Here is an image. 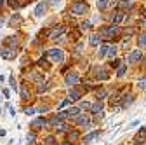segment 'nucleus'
<instances>
[{"mask_svg": "<svg viewBox=\"0 0 146 145\" xmlns=\"http://www.w3.org/2000/svg\"><path fill=\"white\" fill-rule=\"evenodd\" d=\"M45 54H47V58H49L52 63H63V60H64V52H63V49H58V47L49 49Z\"/></svg>", "mask_w": 146, "mask_h": 145, "instance_id": "obj_1", "label": "nucleus"}, {"mask_svg": "<svg viewBox=\"0 0 146 145\" xmlns=\"http://www.w3.org/2000/svg\"><path fill=\"white\" fill-rule=\"evenodd\" d=\"M71 12H73V14H77V16L85 14V12H87V4L82 2V0H77V2L71 5Z\"/></svg>", "mask_w": 146, "mask_h": 145, "instance_id": "obj_2", "label": "nucleus"}, {"mask_svg": "<svg viewBox=\"0 0 146 145\" xmlns=\"http://www.w3.org/2000/svg\"><path fill=\"white\" fill-rule=\"evenodd\" d=\"M117 33H118V26H117V25L103 28V37H104V39H113Z\"/></svg>", "mask_w": 146, "mask_h": 145, "instance_id": "obj_3", "label": "nucleus"}, {"mask_svg": "<svg viewBox=\"0 0 146 145\" xmlns=\"http://www.w3.org/2000/svg\"><path fill=\"white\" fill-rule=\"evenodd\" d=\"M75 122H77L78 126H85V128H90V126H92V122H90L84 114H80L78 117H75Z\"/></svg>", "mask_w": 146, "mask_h": 145, "instance_id": "obj_4", "label": "nucleus"}, {"mask_svg": "<svg viewBox=\"0 0 146 145\" xmlns=\"http://www.w3.org/2000/svg\"><path fill=\"white\" fill-rule=\"evenodd\" d=\"M141 58H143V52H141L139 49H134V51L129 54V63H137Z\"/></svg>", "mask_w": 146, "mask_h": 145, "instance_id": "obj_5", "label": "nucleus"}, {"mask_svg": "<svg viewBox=\"0 0 146 145\" xmlns=\"http://www.w3.org/2000/svg\"><path fill=\"white\" fill-rule=\"evenodd\" d=\"M78 81H80V77L77 74H68L66 75V84L68 86H75V84H78Z\"/></svg>", "mask_w": 146, "mask_h": 145, "instance_id": "obj_6", "label": "nucleus"}, {"mask_svg": "<svg viewBox=\"0 0 146 145\" xmlns=\"http://www.w3.org/2000/svg\"><path fill=\"white\" fill-rule=\"evenodd\" d=\"M45 11H47V4H45V2H40L38 5L35 7V16H38V17H40V16L45 14Z\"/></svg>", "mask_w": 146, "mask_h": 145, "instance_id": "obj_7", "label": "nucleus"}, {"mask_svg": "<svg viewBox=\"0 0 146 145\" xmlns=\"http://www.w3.org/2000/svg\"><path fill=\"white\" fill-rule=\"evenodd\" d=\"M64 30H66L64 26H56V28H54V30L49 33V37H50V39H56V37H59V35L64 33Z\"/></svg>", "mask_w": 146, "mask_h": 145, "instance_id": "obj_8", "label": "nucleus"}, {"mask_svg": "<svg viewBox=\"0 0 146 145\" xmlns=\"http://www.w3.org/2000/svg\"><path fill=\"white\" fill-rule=\"evenodd\" d=\"M14 56H16V51L14 49H7V47L2 49V58L4 60H12Z\"/></svg>", "mask_w": 146, "mask_h": 145, "instance_id": "obj_9", "label": "nucleus"}, {"mask_svg": "<svg viewBox=\"0 0 146 145\" xmlns=\"http://www.w3.org/2000/svg\"><path fill=\"white\" fill-rule=\"evenodd\" d=\"M90 110H92V114H96V115H99V117H103V103L101 101H98L96 105H92V107H90Z\"/></svg>", "mask_w": 146, "mask_h": 145, "instance_id": "obj_10", "label": "nucleus"}, {"mask_svg": "<svg viewBox=\"0 0 146 145\" xmlns=\"http://www.w3.org/2000/svg\"><path fill=\"white\" fill-rule=\"evenodd\" d=\"M45 124H47V121H45L44 117H38L36 121L31 122V128H33V130H38V128H42V126H45Z\"/></svg>", "mask_w": 146, "mask_h": 145, "instance_id": "obj_11", "label": "nucleus"}, {"mask_svg": "<svg viewBox=\"0 0 146 145\" xmlns=\"http://www.w3.org/2000/svg\"><path fill=\"white\" fill-rule=\"evenodd\" d=\"M111 4H113L111 0H98V9L99 11H104V9H108Z\"/></svg>", "mask_w": 146, "mask_h": 145, "instance_id": "obj_12", "label": "nucleus"}, {"mask_svg": "<svg viewBox=\"0 0 146 145\" xmlns=\"http://www.w3.org/2000/svg\"><path fill=\"white\" fill-rule=\"evenodd\" d=\"M89 42H90V46H99V44H101V35H98V33H94V35H90V39H89Z\"/></svg>", "mask_w": 146, "mask_h": 145, "instance_id": "obj_13", "label": "nucleus"}, {"mask_svg": "<svg viewBox=\"0 0 146 145\" xmlns=\"http://www.w3.org/2000/svg\"><path fill=\"white\" fill-rule=\"evenodd\" d=\"M80 96H82V93L78 91V89L73 87L71 91H70V98H68V100H70V101H71V100H80Z\"/></svg>", "mask_w": 146, "mask_h": 145, "instance_id": "obj_14", "label": "nucleus"}, {"mask_svg": "<svg viewBox=\"0 0 146 145\" xmlns=\"http://www.w3.org/2000/svg\"><path fill=\"white\" fill-rule=\"evenodd\" d=\"M96 77H98V79H101V81H106L110 75H108V72H106L104 68H99V70L96 72Z\"/></svg>", "mask_w": 146, "mask_h": 145, "instance_id": "obj_15", "label": "nucleus"}, {"mask_svg": "<svg viewBox=\"0 0 146 145\" xmlns=\"http://www.w3.org/2000/svg\"><path fill=\"white\" fill-rule=\"evenodd\" d=\"M99 131H92V133H89L87 136H85V143H89V142H94L96 138H99Z\"/></svg>", "mask_w": 146, "mask_h": 145, "instance_id": "obj_16", "label": "nucleus"}, {"mask_svg": "<svg viewBox=\"0 0 146 145\" xmlns=\"http://www.w3.org/2000/svg\"><path fill=\"white\" fill-rule=\"evenodd\" d=\"M68 112H70V117H78L80 115V108L78 107H71V108H68Z\"/></svg>", "mask_w": 146, "mask_h": 145, "instance_id": "obj_17", "label": "nucleus"}, {"mask_svg": "<svg viewBox=\"0 0 146 145\" xmlns=\"http://www.w3.org/2000/svg\"><path fill=\"white\" fill-rule=\"evenodd\" d=\"M123 17H125V14H123V12H117V14H115V17H113V21H115V25L122 23V21H123Z\"/></svg>", "mask_w": 146, "mask_h": 145, "instance_id": "obj_18", "label": "nucleus"}, {"mask_svg": "<svg viewBox=\"0 0 146 145\" xmlns=\"http://www.w3.org/2000/svg\"><path fill=\"white\" fill-rule=\"evenodd\" d=\"M68 138H70V142H75V140H78V138H80V133H78V131H70Z\"/></svg>", "mask_w": 146, "mask_h": 145, "instance_id": "obj_19", "label": "nucleus"}, {"mask_svg": "<svg viewBox=\"0 0 146 145\" xmlns=\"http://www.w3.org/2000/svg\"><path fill=\"white\" fill-rule=\"evenodd\" d=\"M115 56H117V47H110V49H108V54H106V58H111V60H113Z\"/></svg>", "mask_w": 146, "mask_h": 145, "instance_id": "obj_20", "label": "nucleus"}, {"mask_svg": "<svg viewBox=\"0 0 146 145\" xmlns=\"http://www.w3.org/2000/svg\"><path fill=\"white\" fill-rule=\"evenodd\" d=\"M21 98H23V100H28V98H30V93H28V89H26L25 86H21Z\"/></svg>", "mask_w": 146, "mask_h": 145, "instance_id": "obj_21", "label": "nucleus"}, {"mask_svg": "<svg viewBox=\"0 0 146 145\" xmlns=\"http://www.w3.org/2000/svg\"><path fill=\"white\" fill-rule=\"evenodd\" d=\"M120 7H122V9H131V7H132V2H129V0H122V2H120Z\"/></svg>", "mask_w": 146, "mask_h": 145, "instance_id": "obj_22", "label": "nucleus"}, {"mask_svg": "<svg viewBox=\"0 0 146 145\" xmlns=\"http://www.w3.org/2000/svg\"><path fill=\"white\" fill-rule=\"evenodd\" d=\"M68 117H70V112H68V110H64V112L58 114V119H59V121H66Z\"/></svg>", "mask_w": 146, "mask_h": 145, "instance_id": "obj_23", "label": "nucleus"}, {"mask_svg": "<svg viewBox=\"0 0 146 145\" xmlns=\"http://www.w3.org/2000/svg\"><path fill=\"white\" fill-rule=\"evenodd\" d=\"M125 70H127V66H125V65H120V66H118V72H117V75H118V77H123V75H125Z\"/></svg>", "mask_w": 146, "mask_h": 145, "instance_id": "obj_24", "label": "nucleus"}, {"mask_svg": "<svg viewBox=\"0 0 146 145\" xmlns=\"http://www.w3.org/2000/svg\"><path fill=\"white\" fill-rule=\"evenodd\" d=\"M108 49H110L108 46H103V47L99 49V56H101V58H106V54H108Z\"/></svg>", "mask_w": 146, "mask_h": 145, "instance_id": "obj_25", "label": "nucleus"}, {"mask_svg": "<svg viewBox=\"0 0 146 145\" xmlns=\"http://www.w3.org/2000/svg\"><path fill=\"white\" fill-rule=\"evenodd\" d=\"M26 143H28V145H35V135H33V133H31V135L28 133V136H26Z\"/></svg>", "mask_w": 146, "mask_h": 145, "instance_id": "obj_26", "label": "nucleus"}, {"mask_svg": "<svg viewBox=\"0 0 146 145\" xmlns=\"http://www.w3.org/2000/svg\"><path fill=\"white\" fill-rule=\"evenodd\" d=\"M21 23V16H12V19H11V25H19Z\"/></svg>", "mask_w": 146, "mask_h": 145, "instance_id": "obj_27", "label": "nucleus"}, {"mask_svg": "<svg viewBox=\"0 0 146 145\" xmlns=\"http://www.w3.org/2000/svg\"><path fill=\"white\" fill-rule=\"evenodd\" d=\"M54 143H56V138L54 136H47L45 138V145H54Z\"/></svg>", "mask_w": 146, "mask_h": 145, "instance_id": "obj_28", "label": "nucleus"}, {"mask_svg": "<svg viewBox=\"0 0 146 145\" xmlns=\"http://www.w3.org/2000/svg\"><path fill=\"white\" fill-rule=\"evenodd\" d=\"M136 143H137V145H144V143H146V136H141V135H139L137 140H136Z\"/></svg>", "mask_w": 146, "mask_h": 145, "instance_id": "obj_29", "label": "nucleus"}, {"mask_svg": "<svg viewBox=\"0 0 146 145\" xmlns=\"http://www.w3.org/2000/svg\"><path fill=\"white\" fill-rule=\"evenodd\" d=\"M139 46H146V33L139 35Z\"/></svg>", "mask_w": 146, "mask_h": 145, "instance_id": "obj_30", "label": "nucleus"}, {"mask_svg": "<svg viewBox=\"0 0 146 145\" xmlns=\"http://www.w3.org/2000/svg\"><path fill=\"white\" fill-rule=\"evenodd\" d=\"M106 95H108V93L104 91V89H101V91L98 93V101H99V100H103V98H106Z\"/></svg>", "mask_w": 146, "mask_h": 145, "instance_id": "obj_31", "label": "nucleus"}, {"mask_svg": "<svg viewBox=\"0 0 146 145\" xmlns=\"http://www.w3.org/2000/svg\"><path fill=\"white\" fill-rule=\"evenodd\" d=\"M38 65H40L42 68H49V66H50V65H49V61H45V60H40V61H38Z\"/></svg>", "mask_w": 146, "mask_h": 145, "instance_id": "obj_32", "label": "nucleus"}, {"mask_svg": "<svg viewBox=\"0 0 146 145\" xmlns=\"http://www.w3.org/2000/svg\"><path fill=\"white\" fill-rule=\"evenodd\" d=\"M35 112H36V108H26V110H25V114H26V115H33Z\"/></svg>", "mask_w": 146, "mask_h": 145, "instance_id": "obj_33", "label": "nucleus"}, {"mask_svg": "<svg viewBox=\"0 0 146 145\" xmlns=\"http://www.w3.org/2000/svg\"><path fill=\"white\" fill-rule=\"evenodd\" d=\"M31 79H33V81H36V82H40V81H42V77H40L38 74H33V75H31Z\"/></svg>", "mask_w": 146, "mask_h": 145, "instance_id": "obj_34", "label": "nucleus"}, {"mask_svg": "<svg viewBox=\"0 0 146 145\" xmlns=\"http://www.w3.org/2000/svg\"><path fill=\"white\" fill-rule=\"evenodd\" d=\"M9 5H11L12 9H16V7H17V0H9Z\"/></svg>", "mask_w": 146, "mask_h": 145, "instance_id": "obj_35", "label": "nucleus"}, {"mask_svg": "<svg viewBox=\"0 0 146 145\" xmlns=\"http://www.w3.org/2000/svg\"><path fill=\"white\" fill-rule=\"evenodd\" d=\"M80 108H90V103H87V101H84V103L80 105Z\"/></svg>", "mask_w": 146, "mask_h": 145, "instance_id": "obj_36", "label": "nucleus"}, {"mask_svg": "<svg viewBox=\"0 0 146 145\" xmlns=\"http://www.w3.org/2000/svg\"><path fill=\"white\" fill-rule=\"evenodd\" d=\"M47 87H49V86H47V84H44V86H38V91H40V93H42V91H45V89H47Z\"/></svg>", "mask_w": 146, "mask_h": 145, "instance_id": "obj_37", "label": "nucleus"}, {"mask_svg": "<svg viewBox=\"0 0 146 145\" xmlns=\"http://www.w3.org/2000/svg\"><path fill=\"white\" fill-rule=\"evenodd\" d=\"M139 86H141V87H146V79H141V81H139Z\"/></svg>", "mask_w": 146, "mask_h": 145, "instance_id": "obj_38", "label": "nucleus"}, {"mask_svg": "<svg viewBox=\"0 0 146 145\" xmlns=\"http://www.w3.org/2000/svg\"><path fill=\"white\" fill-rule=\"evenodd\" d=\"M137 122H139V121H134V122H131V124H129V128H134V126H137Z\"/></svg>", "mask_w": 146, "mask_h": 145, "instance_id": "obj_39", "label": "nucleus"}, {"mask_svg": "<svg viewBox=\"0 0 146 145\" xmlns=\"http://www.w3.org/2000/svg\"><path fill=\"white\" fill-rule=\"evenodd\" d=\"M89 26H90V23H89V21H87V23H82V28H89Z\"/></svg>", "mask_w": 146, "mask_h": 145, "instance_id": "obj_40", "label": "nucleus"}, {"mask_svg": "<svg viewBox=\"0 0 146 145\" xmlns=\"http://www.w3.org/2000/svg\"><path fill=\"white\" fill-rule=\"evenodd\" d=\"M58 2H59V0H49V4H52V5H56Z\"/></svg>", "mask_w": 146, "mask_h": 145, "instance_id": "obj_41", "label": "nucleus"}, {"mask_svg": "<svg viewBox=\"0 0 146 145\" xmlns=\"http://www.w3.org/2000/svg\"><path fill=\"white\" fill-rule=\"evenodd\" d=\"M4 135H5V131H4V130H0V136H4Z\"/></svg>", "mask_w": 146, "mask_h": 145, "instance_id": "obj_42", "label": "nucleus"}, {"mask_svg": "<svg viewBox=\"0 0 146 145\" xmlns=\"http://www.w3.org/2000/svg\"><path fill=\"white\" fill-rule=\"evenodd\" d=\"M61 145H71V142H64V143H61Z\"/></svg>", "mask_w": 146, "mask_h": 145, "instance_id": "obj_43", "label": "nucleus"}, {"mask_svg": "<svg viewBox=\"0 0 146 145\" xmlns=\"http://www.w3.org/2000/svg\"><path fill=\"white\" fill-rule=\"evenodd\" d=\"M143 133H146V126H144V128H143Z\"/></svg>", "mask_w": 146, "mask_h": 145, "instance_id": "obj_44", "label": "nucleus"}, {"mask_svg": "<svg viewBox=\"0 0 146 145\" xmlns=\"http://www.w3.org/2000/svg\"><path fill=\"white\" fill-rule=\"evenodd\" d=\"M2 4H4V2H2V0H0V5H2Z\"/></svg>", "mask_w": 146, "mask_h": 145, "instance_id": "obj_45", "label": "nucleus"}]
</instances>
